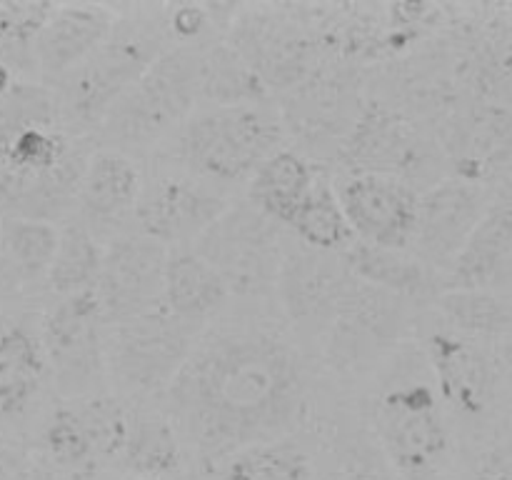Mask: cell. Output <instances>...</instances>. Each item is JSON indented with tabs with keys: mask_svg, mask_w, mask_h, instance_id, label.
Returning <instances> with one entry per match:
<instances>
[{
	"mask_svg": "<svg viewBox=\"0 0 512 480\" xmlns=\"http://www.w3.org/2000/svg\"><path fill=\"white\" fill-rule=\"evenodd\" d=\"M165 395L175 430L213 465L295 428L308 380L288 340L238 328L195 345Z\"/></svg>",
	"mask_w": 512,
	"mask_h": 480,
	"instance_id": "1",
	"label": "cell"
},
{
	"mask_svg": "<svg viewBox=\"0 0 512 480\" xmlns=\"http://www.w3.org/2000/svg\"><path fill=\"white\" fill-rule=\"evenodd\" d=\"M58 105L38 85L15 80L0 95V210L53 220L75 203L85 158L55 125Z\"/></svg>",
	"mask_w": 512,
	"mask_h": 480,
	"instance_id": "2",
	"label": "cell"
},
{
	"mask_svg": "<svg viewBox=\"0 0 512 480\" xmlns=\"http://www.w3.org/2000/svg\"><path fill=\"white\" fill-rule=\"evenodd\" d=\"M280 138L278 118L265 105H218L180 125L175 158L200 180L238 183L278 153Z\"/></svg>",
	"mask_w": 512,
	"mask_h": 480,
	"instance_id": "3",
	"label": "cell"
},
{
	"mask_svg": "<svg viewBox=\"0 0 512 480\" xmlns=\"http://www.w3.org/2000/svg\"><path fill=\"white\" fill-rule=\"evenodd\" d=\"M203 88V58L190 48L160 50L158 58L105 115L100 133L115 145H150L188 120Z\"/></svg>",
	"mask_w": 512,
	"mask_h": 480,
	"instance_id": "4",
	"label": "cell"
},
{
	"mask_svg": "<svg viewBox=\"0 0 512 480\" xmlns=\"http://www.w3.org/2000/svg\"><path fill=\"white\" fill-rule=\"evenodd\" d=\"M373 428L398 480H440L448 468L450 428L428 380L385 385L373 400Z\"/></svg>",
	"mask_w": 512,
	"mask_h": 480,
	"instance_id": "5",
	"label": "cell"
},
{
	"mask_svg": "<svg viewBox=\"0 0 512 480\" xmlns=\"http://www.w3.org/2000/svg\"><path fill=\"white\" fill-rule=\"evenodd\" d=\"M200 325L185 323L163 303L123 323L110 325L105 368L128 393L168 390L198 345Z\"/></svg>",
	"mask_w": 512,
	"mask_h": 480,
	"instance_id": "6",
	"label": "cell"
},
{
	"mask_svg": "<svg viewBox=\"0 0 512 480\" xmlns=\"http://www.w3.org/2000/svg\"><path fill=\"white\" fill-rule=\"evenodd\" d=\"M195 253L213 265L230 295L263 298L275 293L285 250L278 223L250 203H230L195 240Z\"/></svg>",
	"mask_w": 512,
	"mask_h": 480,
	"instance_id": "7",
	"label": "cell"
},
{
	"mask_svg": "<svg viewBox=\"0 0 512 480\" xmlns=\"http://www.w3.org/2000/svg\"><path fill=\"white\" fill-rule=\"evenodd\" d=\"M160 55V45L143 30H113L85 63L63 80V113L70 123L100 128L120 95L148 70Z\"/></svg>",
	"mask_w": 512,
	"mask_h": 480,
	"instance_id": "8",
	"label": "cell"
},
{
	"mask_svg": "<svg viewBox=\"0 0 512 480\" xmlns=\"http://www.w3.org/2000/svg\"><path fill=\"white\" fill-rule=\"evenodd\" d=\"M105 320L93 290L60 298L40 330L48 373L68 395H83L105 373Z\"/></svg>",
	"mask_w": 512,
	"mask_h": 480,
	"instance_id": "9",
	"label": "cell"
},
{
	"mask_svg": "<svg viewBox=\"0 0 512 480\" xmlns=\"http://www.w3.org/2000/svg\"><path fill=\"white\" fill-rule=\"evenodd\" d=\"M403 320V298L350 275L328 325L330 363L340 370L373 363L398 343Z\"/></svg>",
	"mask_w": 512,
	"mask_h": 480,
	"instance_id": "10",
	"label": "cell"
},
{
	"mask_svg": "<svg viewBox=\"0 0 512 480\" xmlns=\"http://www.w3.org/2000/svg\"><path fill=\"white\" fill-rule=\"evenodd\" d=\"M355 240L388 250H408L418 230L420 195L393 175L353 173L335 188Z\"/></svg>",
	"mask_w": 512,
	"mask_h": 480,
	"instance_id": "11",
	"label": "cell"
},
{
	"mask_svg": "<svg viewBox=\"0 0 512 480\" xmlns=\"http://www.w3.org/2000/svg\"><path fill=\"white\" fill-rule=\"evenodd\" d=\"M168 250L145 235H115L103 248L95 298L105 325L123 323L160 305Z\"/></svg>",
	"mask_w": 512,
	"mask_h": 480,
	"instance_id": "12",
	"label": "cell"
},
{
	"mask_svg": "<svg viewBox=\"0 0 512 480\" xmlns=\"http://www.w3.org/2000/svg\"><path fill=\"white\" fill-rule=\"evenodd\" d=\"M230 200L205 180L160 178L140 193L135 220L140 235L163 248L195 243L225 210Z\"/></svg>",
	"mask_w": 512,
	"mask_h": 480,
	"instance_id": "13",
	"label": "cell"
},
{
	"mask_svg": "<svg viewBox=\"0 0 512 480\" xmlns=\"http://www.w3.org/2000/svg\"><path fill=\"white\" fill-rule=\"evenodd\" d=\"M425 358L433 370L438 398L463 418H483L495 400V365L475 340L453 330L425 338Z\"/></svg>",
	"mask_w": 512,
	"mask_h": 480,
	"instance_id": "14",
	"label": "cell"
},
{
	"mask_svg": "<svg viewBox=\"0 0 512 480\" xmlns=\"http://www.w3.org/2000/svg\"><path fill=\"white\" fill-rule=\"evenodd\" d=\"M485 210L488 203L480 185L460 178L443 180L420 195L418 230L413 238L418 258L430 268H450Z\"/></svg>",
	"mask_w": 512,
	"mask_h": 480,
	"instance_id": "15",
	"label": "cell"
},
{
	"mask_svg": "<svg viewBox=\"0 0 512 480\" xmlns=\"http://www.w3.org/2000/svg\"><path fill=\"white\" fill-rule=\"evenodd\" d=\"M343 163L353 173H378L410 183L430 163L425 140L418 130L393 110L373 105L355 123L343 145Z\"/></svg>",
	"mask_w": 512,
	"mask_h": 480,
	"instance_id": "16",
	"label": "cell"
},
{
	"mask_svg": "<svg viewBox=\"0 0 512 480\" xmlns=\"http://www.w3.org/2000/svg\"><path fill=\"white\" fill-rule=\"evenodd\" d=\"M348 278L343 260L300 245L283 253L275 290L293 323L300 328L328 330Z\"/></svg>",
	"mask_w": 512,
	"mask_h": 480,
	"instance_id": "17",
	"label": "cell"
},
{
	"mask_svg": "<svg viewBox=\"0 0 512 480\" xmlns=\"http://www.w3.org/2000/svg\"><path fill=\"white\" fill-rule=\"evenodd\" d=\"M140 193V173L133 160L118 150H100L85 160L73 205H78L80 225L90 233H113L135 218Z\"/></svg>",
	"mask_w": 512,
	"mask_h": 480,
	"instance_id": "18",
	"label": "cell"
},
{
	"mask_svg": "<svg viewBox=\"0 0 512 480\" xmlns=\"http://www.w3.org/2000/svg\"><path fill=\"white\" fill-rule=\"evenodd\" d=\"M115 30V13L105 5H55L35 38L33 58L43 78H65L90 58Z\"/></svg>",
	"mask_w": 512,
	"mask_h": 480,
	"instance_id": "19",
	"label": "cell"
},
{
	"mask_svg": "<svg viewBox=\"0 0 512 480\" xmlns=\"http://www.w3.org/2000/svg\"><path fill=\"white\" fill-rule=\"evenodd\" d=\"M512 263V198L488 205L450 263V290H490Z\"/></svg>",
	"mask_w": 512,
	"mask_h": 480,
	"instance_id": "20",
	"label": "cell"
},
{
	"mask_svg": "<svg viewBox=\"0 0 512 480\" xmlns=\"http://www.w3.org/2000/svg\"><path fill=\"white\" fill-rule=\"evenodd\" d=\"M228 298L230 293L223 278L195 250L178 248L175 253H168L160 303L170 313L178 315L185 323L203 325L205 320L220 313Z\"/></svg>",
	"mask_w": 512,
	"mask_h": 480,
	"instance_id": "21",
	"label": "cell"
},
{
	"mask_svg": "<svg viewBox=\"0 0 512 480\" xmlns=\"http://www.w3.org/2000/svg\"><path fill=\"white\" fill-rule=\"evenodd\" d=\"M48 375L40 335L23 323H0V418L25 413Z\"/></svg>",
	"mask_w": 512,
	"mask_h": 480,
	"instance_id": "22",
	"label": "cell"
},
{
	"mask_svg": "<svg viewBox=\"0 0 512 480\" xmlns=\"http://www.w3.org/2000/svg\"><path fill=\"white\" fill-rule=\"evenodd\" d=\"M340 260L353 278L398 298H423L438 293V278L433 275V268L405 250H388L355 240L348 250L340 253Z\"/></svg>",
	"mask_w": 512,
	"mask_h": 480,
	"instance_id": "23",
	"label": "cell"
},
{
	"mask_svg": "<svg viewBox=\"0 0 512 480\" xmlns=\"http://www.w3.org/2000/svg\"><path fill=\"white\" fill-rule=\"evenodd\" d=\"M318 178V170L303 155L293 150H278L248 180V203L258 208L265 218L288 228Z\"/></svg>",
	"mask_w": 512,
	"mask_h": 480,
	"instance_id": "24",
	"label": "cell"
},
{
	"mask_svg": "<svg viewBox=\"0 0 512 480\" xmlns=\"http://www.w3.org/2000/svg\"><path fill=\"white\" fill-rule=\"evenodd\" d=\"M183 463L180 435L160 415H133L118 465L133 478L168 480Z\"/></svg>",
	"mask_w": 512,
	"mask_h": 480,
	"instance_id": "25",
	"label": "cell"
},
{
	"mask_svg": "<svg viewBox=\"0 0 512 480\" xmlns=\"http://www.w3.org/2000/svg\"><path fill=\"white\" fill-rule=\"evenodd\" d=\"M218 480H315V465L303 445L280 438L230 455Z\"/></svg>",
	"mask_w": 512,
	"mask_h": 480,
	"instance_id": "26",
	"label": "cell"
},
{
	"mask_svg": "<svg viewBox=\"0 0 512 480\" xmlns=\"http://www.w3.org/2000/svg\"><path fill=\"white\" fill-rule=\"evenodd\" d=\"M288 228L293 230L300 245L318 250V253H343L355 243V235L345 220L335 188L325 178H318Z\"/></svg>",
	"mask_w": 512,
	"mask_h": 480,
	"instance_id": "27",
	"label": "cell"
},
{
	"mask_svg": "<svg viewBox=\"0 0 512 480\" xmlns=\"http://www.w3.org/2000/svg\"><path fill=\"white\" fill-rule=\"evenodd\" d=\"M438 308L453 333L470 340L505 338L512 330V303L493 290H445Z\"/></svg>",
	"mask_w": 512,
	"mask_h": 480,
	"instance_id": "28",
	"label": "cell"
},
{
	"mask_svg": "<svg viewBox=\"0 0 512 480\" xmlns=\"http://www.w3.org/2000/svg\"><path fill=\"white\" fill-rule=\"evenodd\" d=\"M100 263H103V248L98 238L80 223H70L60 230L55 258L45 280L60 298L88 293L95 288Z\"/></svg>",
	"mask_w": 512,
	"mask_h": 480,
	"instance_id": "29",
	"label": "cell"
},
{
	"mask_svg": "<svg viewBox=\"0 0 512 480\" xmlns=\"http://www.w3.org/2000/svg\"><path fill=\"white\" fill-rule=\"evenodd\" d=\"M460 180L478 185L480 178L512 165V110H488L470 120L463 140Z\"/></svg>",
	"mask_w": 512,
	"mask_h": 480,
	"instance_id": "30",
	"label": "cell"
},
{
	"mask_svg": "<svg viewBox=\"0 0 512 480\" xmlns=\"http://www.w3.org/2000/svg\"><path fill=\"white\" fill-rule=\"evenodd\" d=\"M60 230L50 220L8 218L0 220V253L20 278H45L55 258Z\"/></svg>",
	"mask_w": 512,
	"mask_h": 480,
	"instance_id": "31",
	"label": "cell"
},
{
	"mask_svg": "<svg viewBox=\"0 0 512 480\" xmlns=\"http://www.w3.org/2000/svg\"><path fill=\"white\" fill-rule=\"evenodd\" d=\"M43 445L48 458L63 475L68 473L78 478V475H90L100 468L93 440H90L78 408L60 405L50 415L43 428Z\"/></svg>",
	"mask_w": 512,
	"mask_h": 480,
	"instance_id": "32",
	"label": "cell"
},
{
	"mask_svg": "<svg viewBox=\"0 0 512 480\" xmlns=\"http://www.w3.org/2000/svg\"><path fill=\"white\" fill-rule=\"evenodd\" d=\"M78 413L83 418L85 428H88L90 440H93L98 463H118L133 415L125 410L123 403L108 398V395L90 398L88 403L80 405Z\"/></svg>",
	"mask_w": 512,
	"mask_h": 480,
	"instance_id": "33",
	"label": "cell"
},
{
	"mask_svg": "<svg viewBox=\"0 0 512 480\" xmlns=\"http://www.w3.org/2000/svg\"><path fill=\"white\" fill-rule=\"evenodd\" d=\"M53 3H0V63L33 53L35 38L53 13Z\"/></svg>",
	"mask_w": 512,
	"mask_h": 480,
	"instance_id": "34",
	"label": "cell"
},
{
	"mask_svg": "<svg viewBox=\"0 0 512 480\" xmlns=\"http://www.w3.org/2000/svg\"><path fill=\"white\" fill-rule=\"evenodd\" d=\"M470 480H512V440L490 448L478 460Z\"/></svg>",
	"mask_w": 512,
	"mask_h": 480,
	"instance_id": "35",
	"label": "cell"
},
{
	"mask_svg": "<svg viewBox=\"0 0 512 480\" xmlns=\"http://www.w3.org/2000/svg\"><path fill=\"white\" fill-rule=\"evenodd\" d=\"M173 33L183 40H193L208 25V13L200 5H180L173 15Z\"/></svg>",
	"mask_w": 512,
	"mask_h": 480,
	"instance_id": "36",
	"label": "cell"
},
{
	"mask_svg": "<svg viewBox=\"0 0 512 480\" xmlns=\"http://www.w3.org/2000/svg\"><path fill=\"white\" fill-rule=\"evenodd\" d=\"M315 480H380V478L378 473H373V470L358 458V455H355V458L345 455V458L340 460L338 465H333L328 473L320 475V478L315 475Z\"/></svg>",
	"mask_w": 512,
	"mask_h": 480,
	"instance_id": "37",
	"label": "cell"
},
{
	"mask_svg": "<svg viewBox=\"0 0 512 480\" xmlns=\"http://www.w3.org/2000/svg\"><path fill=\"white\" fill-rule=\"evenodd\" d=\"M35 468L20 453L0 448V480H33Z\"/></svg>",
	"mask_w": 512,
	"mask_h": 480,
	"instance_id": "38",
	"label": "cell"
},
{
	"mask_svg": "<svg viewBox=\"0 0 512 480\" xmlns=\"http://www.w3.org/2000/svg\"><path fill=\"white\" fill-rule=\"evenodd\" d=\"M503 355H505V368H508V375H510V380H512V330H510L508 335H505Z\"/></svg>",
	"mask_w": 512,
	"mask_h": 480,
	"instance_id": "39",
	"label": "cell"
},
{
	"mask_svg": "<svg viewBox=\"0 0 512 480\" xmlns=\"http://www.w3.org/2000/svg\"><path fill=\"white\" fill-rule=\"evenodd\" d=\"M503 68H505V73H508L510 78H512V38H510V43L505 45V53H503Z\"/></svg>",
	"mask_w": 512,
	"mask_h": 480,
	"instance_id": "40",
	"label": "cell"
},
{
	"mask_svg": "<svg viewBox=\"0 0 512 480\" xmlns=\"http://www.w3.org/2000/svg\"><path fill=\"white\" fill-rule=\"evenodd\" d=\"M123 480H153V478H133V475H128V478H123Z\"/></svg>",
	"mask_w": 512,
	"mask_h": 480,
	"instance_id": "41",
	"label": "cell"
}]
</instances>
